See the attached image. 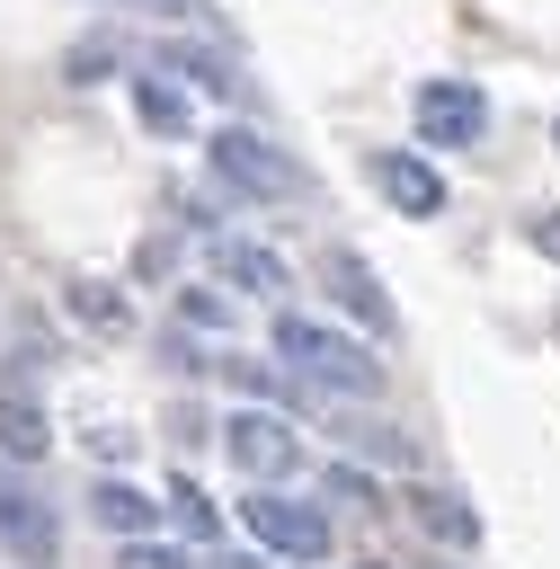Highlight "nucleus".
I'll use <instances>...</instances> for the list:
<instances>
[{
  "mask_svg": "<svg viewBox=\"0 0 560 569\" xmlns=\"http://www.w3.org/2000/svg\"><path fill=\"white\" fill-rule=\"evenodd\" d=\"M107 62H124V36H80L71 44V80H107Z\"/></svg>",
  "mask_w": 560,
  "mask_h": 569,
  "instance_id": "f3484780",
  "label": "nucleus"
},
{
  "mask_svg": "<svg viewBox=\"0 0 560 569\" xmlns=\"http://www.w3.org/2000/svg\"><path fill=\"white\" fill-rule=\"evenodd\" d=\"M418 142L427 151H471L480 133H489V98L471 89V80H418Z\"/></svg>",
  "mask_w": 560,
  "mask_h": 569,
  "instance_id": "423d86ee",
  "label": "nucleus"
},
{
  "mask_svg": "<svg viewBox=\"0 0 560 569\" xmlns=\"http://www.w3.org/2000/svg\"><path fill=\"white\" fill-rule=\"evenodd\" d=\"M320 284H329V302H338L347 320H364L373 338H391V329H400V311H391V293L373 284V267H364L356 249H320Z\"/></svg>",
  "mask_w": 560,
  "mask_h": 569,
  "instance_id": "1a4fd4ad",
  "label": "nucleus"
},
{
  "mask_svg": "<svg viewBox=\"0 0 560 569\" xmlns=\"http://www.w3.org/2000/svg\"><path fill=\"white\" fill-rule=\"evenodd\" d=\"M53 427H44V400H36V347H18L0 365V462H44Z\"/></svg>",
  "mask_w": 560,
  "mask_h": 569,
  "instance_id": "0eeeda50",
  "label": "nucleus"
},
{
  "mask_svg": "<svg viewBox=\"0 0 560 569\" xmlns=\"http://www.w3.org/2000/svg\"><path fill=\"white\" fill-rule=\"evenodd\" d=\"M551 329H560V320H551Z\"/></svg>",
  "mask_w": 560,
  "mask_h": 569,
  "instance_id": "393cba45",
  "label": "nucleus"
},
{
  "mask_svg": "<svg viewBox=\"0 0 560 569\" xmlns=\"http://www.w3.org/2000/svg\"><path fill=\"white\" fill-rule=\"evenodd\" d=\"M231 311H222V293H204V284H178V329H222Z\"/></svg>",
  "mask_w": 560,
  "mask_h": 569,
  "instance_id": "a211bd4d",
  "label": "nucleus"
},
{
  "mask_svg": "<svg viewBox=\"0 0 560 569\" xmlns=\"http://www.w3.org/2000/svg\"><path fill=\"white\" fill-rule=\"evenodd\" d=\"M213 276L231 293H284V258L267 240H213Z\"/></svg>",
  "mask_w": 560,
  "mask_h": 569,
  "instance_id": "4468645a",
  "label": "nucleus"
},
{
  "mask_svg": "<svg viewBox=\"0 0 560 569\" xmlns=\"http://www.w3.org/2000/svg\"><path fill=\"white\" fill-rule=\"evenodd\" d=\"M0 551H9L18 569H53V560H62L53 498L27 480V462H0Z\"/></svg>",
  "mask_w": 560,
  "mask_h": 569,
  "instance_id": "39448f33",
  "label": "nucleus"
},
{
  "mask_svg": "<svg viewBox=\"0 0 560 569\" xmlns=\"http://www.w3.org/2000/svg\"><path fill=\"white\" fill-rule=\"evenodd\" d=\"M213 569H258V560H213Z\"/></svg>",
  "mask_w": 560,
  "mask_h": 569,
  "instance_id": "5701e85b",
  "label": "nucleus"
},
{
  "mask_svg": "<svg viewBox=\"0 0 560 569\" xmlns=\"http://www.w3.org/2000/svg\"><path fill=\"white\" fill-rule=\"evenodd\" d=\"M116 9H142V18H204V0H116Z\"/></svg>",
  "mask_w": 560,
  "mask_h": 569,
  "instance_id": "4be33fe9",
  "label": "nucleus"
},
{
  "mask_svg": "<svg viewBox=\"0 0 560 569\" xmlns=\"http://www.w3.org/2000/svg\"><path fill=\"white\" fill-rule=\"evenodd\" d=\"M116 569H187V551H169V542H124Z\"/></svg>",
  "mask_w": 560,
  "mask_h": 569,
  "instance_id": "aec40b11",
  "label": "nucleus"
},
{
  "mask_svg": "<svg viewBox=\"0 0 560 569\" xmlns=\"http://www.w3.org/2000/svg\"><path fill=\"white\" fill-rule=\"evenodd\" d=\"M400 507H409V525L427 533V542H444V551H480V507L471 498H453V489H400Z\"/></svg>",
  "mask_w": 560,
  "mask_h": 569,
  "instance_id": "9b49d317",
  "label": "nucleus"
},
{
  "mask_svg": "<svg viewBox=\"0 0 560 569\" xmlns=\"http://www.w3.org/2000/svg\"><path fill=\"white\" fill-rule=\"evenodd\" d=\"M62 311H71L89 338H133V302H124V284H107V276H62Z\"/></svg>",
  "mask_w": 560,
  "mask_h": 569,
  "instance_id": "f8f14e48",
  "label": "nucleus"
},
{
  "mask_svg": "<svg viewBox=\"0 0 560 569\" xmlns=\"http://www.w3.org/2000/svg\"><path fill=\"white\" fill-rule=\"evenodd\" d=\"M133 116H142V133H160V142H187V133H196V98H187L178 80H160V71H133Z\"/></svg>",
  "mask_w": 560,
  "mask_h": 569,
  "instance_id": "ddd939ff",
  "label": "nucleus"
},
{
  "mask_svg": "<svg viewBox=\"0 0 560 569\" xmlns=\"http://www.w3.org/2000/svg\"><path fill=\"white\" fill-rule=\"evenodd\" d=\"M364 178H373L400 213H418V222H427V213H444V178H436L418 151H364Z\"/></svg>",
  "mask_w": 560,
  "mask_h": 569,
  "instance_id": "9d476101",
  "label": "nucleus"
},
{
  "mask_svg": "<svg viewBox=\"0 0 560 569\" xmlns=\"http://www.w3.org/2000/svg\"><path fill=\"white\" fill-rule=\"evenodd\" d=\"M320 498H356V507H373V480L338 462V471H320Z\"/></svg>",
  "mask_w": 560,
  "mask_h": 569,
  "instance_id": "6ab92c4d",
  "label": "nucleus"
},
{
  "mask_svg": "<svg viewBox=\"0 0 560 569\" xmlns=\"http://www.w3.org/2000/svg\"><path fill=\"white\" fill-rule=\"evenodd\" d=\"M204 169H213L240 204H284V196H302V169H293L284 142H267L258 124H222V133H204Z\"/></svg>",
  "mask_w": 560,
  "mask_h": 569,
  "instance_id": "f03ea898",
  "label": "nucleus"
},
{
  "mask_svg": "<svg viewBox=\"0 0 560 569\" xmlns=\"http://www.w3.org/2000/svg\"><path fill=\"white\" fill-rule=\"evenodd\" d=\"M169 516H178V533H187V542H213V507H204V489H196L187 471L169 480Z\"/></svg>",
  "mask_w": 560,
  "mask_h": 569,
  "instance_id": "dca6fc26",
  "label": "nucleus"
},
{
  "mask_svg": "<svg viewBox=\"0 0 560 569\" xmlns=\"http://www.w3.org/2000/svg\"><path fill=\"white\" fill-rule=\"evenodd\" d=\"M213 436H222V453H231V471H240L249 489H276V480H293V462H302V436H293L276 409H258V400L231 409Z\"/></svg>",
  "mask_w": 560,
  "mask_h": 569,
  "instance_id": "20e7f679",
  "label": "nucleus"
},
{
  "mask_svg": "<svg viewBox=\"0 0 560 569\" xmlns=\"http://www.w3.org/2000/svg\"><path fill=\"white\" fill-rule=\"evenodd\" d=\"M151 516H160V507H151V498H142L124 471H116V480H89V525H98V533L142 542V533H151Z\"/></svg>",
  "mask_w": 560,
  "mask_h": 569,
  "instance_id": "2eb2a0df",
  "label": "nucleus"
},
{
  "mask_svg": "<svg viewBox=\"0 0 560 569\" xmlns=\"http://www.w3.org/2000/svg\"><path fill=\"white\" fill-rule=\"evenodd\" d=\"M276 356H284L311 391H329V400H382V391H391V365H382L364 338H347V329H329V320H311V311H284V320H276Z\"/></svg>",
  "mask_w": 560,
  "mask_h": 569,
  "instance_id": "f257e3e1",
  "label": "nucleus"
},
{
  "mask_svg": "<svg viewBox=\"0 0 560 569\" xmlns=\"http://www.w3.org/2000/svg\"><path fill=\"white\" fill-rule=\"evenodd\" d=\"M151 71H160V80H178L187 98H222V107L240 98V62H231L222 44H187V36H160V44H151Z\"/></svg>",
  "mask_w": 560,
  "mask_h": 569,
  "instance_id": "6e6552de",
  "label": "nucleus"
},
{
  "mask_svg": "<svg viewBox=\"0 0 560 569\" xmlns=\"http://www.w3.org/2000/svg\"><path fill=\"white\" fill-rule=\"evenodd\" d=\"M240 533L276 560H329V507L284 498V489H249L240 498Z\"/></svg>",
  "mask_w": 560,
  "mask_h": 569,
  "instance_id": "7ed1b4c3",
  "label": "nucleus"
},
{
  "mask_svg": "<svg viewBox=\"0 0 560 569\" xmlns=\"http://www.w3.org/2000/svg\"><path fill=\"white\" fill-rule=\"evenodd\" d=\"M524 240H533V249H542V258H551V267H560V204H542V213H533V222H524Z\"/></svg>",
  "mask_w": 560,
  "mask_h": 569,
  "instance_id": "412c9836",
  "label": "nucleus"
},
{
  "mask_svg": "<svg viewBox=\"0 0 560 569\" xmlns=\"http://www.w3.org/2000/svg\"><path fill=\"white\" fill-rule=\"evenodd\" d=\"M364 569H373V560H364Z\"/></svg>",
  "mask_w": 560,
  "mask_h": 569,
  "instance_id": "b1692460",
  "label": "nucleus"
}]
</instances>
